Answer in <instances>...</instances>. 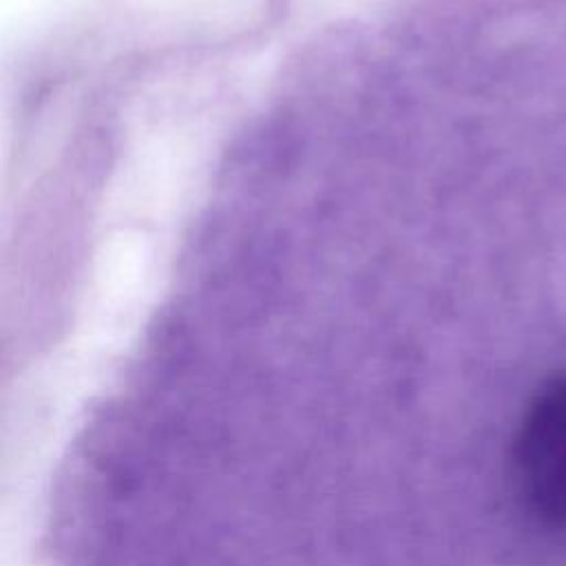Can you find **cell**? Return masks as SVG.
<instances>
[{
    "label": "cell",
    "instance_id": "cell-1",
    "mask_svg": "<svg viewBox=\"0 0 566 566\" xmlns=\"http://www.w3.org/2000/svg\"><path fill=\"white\" fill-rule=\"evenodd\" d=\"M511 471L524 509L566 533V371L524 409L511 447Z\"/></svg>",
    "mask_w": 566,
    "mask_h": 566
}]
</instances>
